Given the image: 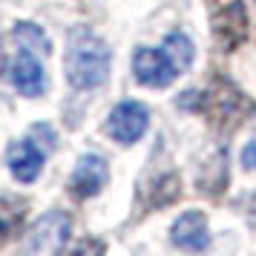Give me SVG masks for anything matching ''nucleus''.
I'll use <instances>...</instances> for the list:
<instances>
[{
  "label": "nucleus",
  "mask_w": 256,
  "mask_h": 256,
  "mask_svg": "<svg viewBox=\"0 0 256 256\" xmlns=\"http://www.w3.org/2000/svg\"><path fill=\"white\" fill-rule=\"evenodd\" d=\"M106 178H110V167L101 156H81L70 178V187L78 198H90L104 190Z\"/></svg>",
  "instance_id": "obj_6"
},
{
  "label": "nucleus",
  "mask_w": 256,
  "mask_h": 256,
  "mask_svg": "<svg viewBox=\"0 0 256 256\" xmlns=\"http://www.w3.org/2000/svg\"><path fill=\"white\" fill-rule=\"evenodd\" d=\"M72 222L64 210H49L46 216H40L35 222V228L29 230L26 239V250L29 254H58L64 250V244L70 239Z\"/></svg>",
  "instance_id": "obj_2"
},
{
  "label": "nucleus",
  "mask_w": 256,
  "mask_h": 256,
  "mask_svg": "<svg viewBox=\"0 0 256 256\" xmlns=\"http://www.w3.org/2000/svg\"><path fill=\"white\" fill-rule=\"evenodd\" d=\"M170 239L176 248H184V250H204L210 242L208 233V216L202 210H184L170 228Z\"/></svg>",
  "instance_id": "obj_8"
},
{
  "label": "nucleus",
  "mask_w": 256,
  "mask_h": 256,
  "mask_svg": "<svg viewBox=\"0 0 256 256\" xmlns=\"http://www.w3.org/2000/svg\"><path fill=\"white\" fill-rule=\"evenodd\" d=\"M132 72H136V81H141L144 86H170L173 78L178 75L170 55L164 49H152V46L136 49V55H132Z\"/></svg>",
  "instance_id": "obj_4"
},
{
  "label": "nucleus",
  "mask_w": 256,
  "mask_h": 256,
  "mask_svg": "<svg viewBox=\"0 0 256 256\" xmlns=\"http://www.w3.org/2000/svg\"><path fill=\"white\" fill-rule=\"evenodd\" d=\"M213 32L228 52L248 38V14H244L242 0H222L213 9Z\"/></svg>",
  "instance_id": "obj_5"
},
{
  "label": "nucleus",
  "mask_w": 256,
  "mask_h": 256,
  "mask_svg": "<svg viewBox=\"0 0 256 256\" xmlns=\"http://www.w3.org/2000/svg\"><path fill=\"white\" fill-rule=\"evenodd\" d=\"M164 52L170 55V60L176 64V70H187L193 58H196V49H193V40L182 32H173V35H167L164 40Z\"/></svg>",
  "instance_id": "obj_11"
},
{
  "label": "nucleus",
  "mask_w": 256,
  "mask_h": 256,
  "mask_svg": "<svg viewBox=\"0 0 256 256\" xmlns=\"http://www.w3.org/2000/svg\"><path fill=\"white\" fill-rule=\"evenodd\" d=\"M14 40H20L24 49L38 46L44 55H49V38L44 35L35 24H18V26H14Z\"/></svg>",
  "instance_id": "obj_12"
},
{
  "label": "nucleus",
  "mask_w": 256,
  "mask_h": 256,
  "mask_svg": "<svg viewBox=\"0 0 256 256\" xmlns=\"http://www.w3.org/2000/svg\"><path fill=\"white\" fill-rule=\"evenodd\" d=\"M6 162H9V170L18 182H35L40 170H44V150L35 147L32 141H14L12 147H9V156H6Z\"/></svg>",
  "instance_id": "obj_9"
},
{
  "label": "nucleus",
  "mask_w": 256,
  "mask_h": 256,
  "mask_svg": "<svg viewBox=\"0 0 256 256\" xmlns=\"http://www.w3.org/2000/svg\"><path fill=\"white\" fill-rule=\"evenodd\" d=\"M24 216H26V202L12 196H0V242L9 239L24 224Z\"/></svg>",
  "instance_id": "obj_10"
},
{
  "label": "nucleus",
  "mask_w": 256,
  "mask_h": 256,
  "mask_svg": "<svg viewBox=\"0 0 256 256\" xmlns=\"http://www.w3.org/2000/svg\"><path fill=\"white\" fill-rule=\"evenodd\" d=\"M14 90L26 98H35L46 90V72L40 66V60L32 55V49H20L18 58L12 60V70H9Z\"/></svg>",
  "instance_id": "obj_7"
},
{
  "label": "nucleus",
  "mask_w": 256,
  "mask_h": 256,
  "mask_svg": "<svg viewBox=\"0 0 256 256\" xmlns=\"http://www.w3.org/2000/svg\"><path fill=\"white\" fill-rule=\"evenodd\" d=\"M147 124H150L147 106L138 104V101H124V104H118L110 112V118H106V132L118 144H136L147 132Z\"/></svg>",
  "instance_id": "obj_3"
},
{
  "label": "nucleus",
  "mask_w": 256,
  "mask_h": 256,
  "mask_svg": "<svg viewBox=\"0 0 256 256\" xmlns=\"http://www.w3.org/2000/svg\"><path fill=\"white\" fill-rule=\"evenodd\" d=\"M110 60H112V55H110V49L101 38L86 32V29H75L70 35L66 58H64L66 81L75 90H95L106 81Z\"/></svg>",
  "instance_id": "obj_1"
},
{
  "label": "nucleus",
  "mask_w": 256,
  "mask_h": 256,
  "mask_svg": "<svg viewBox=\"0 0 256 256\" xmlns=\"http://www.w3.org/2000/svg\"><path fill=\"white\" fill-rule=\"evenodd\" d=\"M242 164L248 167V170H254V167H256V138L242 150Z\"/></svg>",
  "instance_id": "obj_13"
}]
</instances>
